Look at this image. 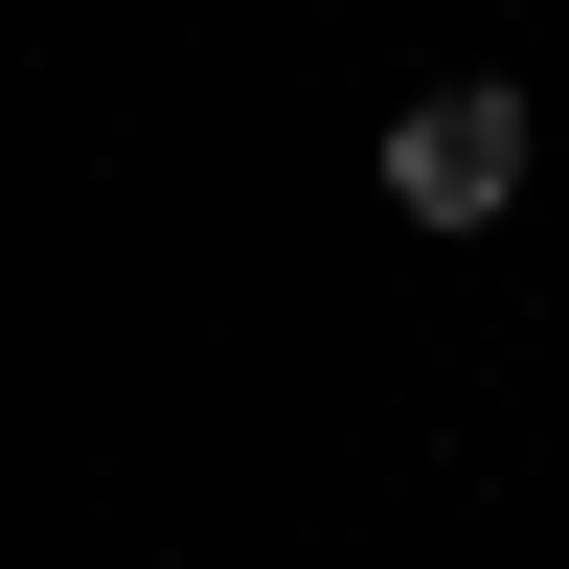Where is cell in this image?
I'll use <instances>...</instances> for the list:
<instances>
[{
	"instance_id": "obj_1",
	"label": "cell",
	"mask_w": 569,
	"mask_h": 569,
	"mask_svg": "<svg viewBox=\"0 0 569 569\" xmlns=\"http://www.w3.org/2000/svg\"><path fill=\"white\" fill-rule=\"evenodd\" d=\"M525 160H547V137H525V91H410L365 182H388V228H433V251H479V228L525 206Z\"/></svg>"
}]
</instances>
